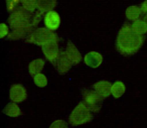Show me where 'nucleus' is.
Wrapping results in <instances>:
<instances>
[{"label":"nucleus","instance_id":"21","mask_svg":"<svg viewBox=\"0 0 147 128\" xmlns=\"http://www.w3.org/2000/svg\"><path fill=\"white\" fill-rule=\"evenodd\" d=\"M33 82H34V84L37 86V87L39 88H43L45 87V86L47 85V77H45L43 74L39 73L37 74V75H35L34 77H33Z\"/></svg>","mask_w":147,"mask_h":128},{"label":"nucleus","instance_id":"6","mask_svg":"<svg viewBox=\"0 0 147 128\" xmlns=\"http://www.w3.org/2000/svg\"><path fill=\"white\" fill-rule=\"evenodd\" d=\"M41 51H42L45 59L49 62H51L53 65L55 64L57 60L59 57V54H61L57 41H53V43H49L47 45H43V47H41Z\"/></svg>","mask_w":147,"mask_h":128},{"label":"nucleus","instance_id":"26","mask_svg":"<svg viewBox=\"0 0 147 128\" xmlns=\"http://www.w3.org/2000/svg\"><path fill=\"white\" fill-rule=\"evenodd\" d=\"M140 8H141V10H142L143 14H147V0H145V1H143V2L141 3Z\"/></svg>","mask_w":147,"mask_h":128},{"label":"nucleus","instance_id":"23","mask_svg":"<svg viewBox=\"0 0 147 128\" xmlns=\"http://www.w3.org/2000/svg\"><path fill=\"white\" fill-rule=\"evenodd\" d=\"M42 16H45V14H43V13H41L40 11L36 10L34 12V14H33V16H32V25L35 27V28H36L37 24L40 22Z\"/></svg>","mask_w":147,"mask_h":128},{"label":"nucleus","instance_id":"15","mask_svg":"<svg viewBox=\"0 0 147 128\" xmlns=\"http://www.w3.org/2000/svg\"><path fill=\"white\" fill-rule=\"evenodd\" d=\"M45 62L43 61L42 59L33 60L32 62H30V64H29V66H28L29 75L34 77L35 75L39 74L42 71L43 68H45Z\"/></svg>","mask_w":147,"mask_h":128},{"label":"nucleus","instance_id":"10","mask_svg":"<svg viewBox=\"0 0 147 128\" xmlns=\"http://www.w3.org/2000/svg\"><path fill=\"white\" fill-rule=\"evenodd\" d=\"M65 55L69 59V61L71 62L73 66H76L79 65L82 61V55L81 53L79 51V49L76 47V45H74L71 41H67V49H65Z\"/></svg>","mask_w":147,"mask_h":128},{"label":"nucleus","instance_id":"5","mask_svg":"<svg viewBox=\"0 0 147 128\" xmlns=\"http://www.w3.org/2000/svg\"><path fill=\"white\" fill-rule=\"evenodd\" d=\"M82 96L83 102L91 112L98 113L100 111L103 105V98L95 90H89L84 88L82 89Z\"/></svg>","mask_w":147,"mask_h":128},{"label":"nucleus","instance_id":"18","mask_svg":"<svg viewBox=\"0 0 147 128\" xmlns=\"http://www.w3.org/2000/svg\"><path fill=\"white\" fill-rule=\"evenodd\" d=\"M131 28L135 33L139 35H144L147 33V24L143 19H137L133 21L131 24Z\"/></svg>","mask_w":147,"mask_h":128},{"label":"nucleus","instance_id":"8","mask_svg":"<svg viewBox=\"0 0 147 128\" xmlns=\"http://www.w3.org/2000/svg\"><path fill=\"white\" fill-rule=\"evenodd\" d=\"M43 22H45V25L47 28L55 31L61 25V17H59V14L57 11L51 10L45 14Z\"/></svg>","mask_w":147,"mask_h":128},{"label":"nucleus","instance_id":"14","mask_svg":"<svg viewBox=\"0 0 147 128\" xmlns=\"http://www.w3.org/2000/svg\"><path fill=\"white\" fill-rule=\"evenodd\" d=\"M57 6V0H37V10L45 14Z\"/></svg>","mask_w":147,"mask_h":128},{"label":"nucleus","instance_id":"12","mask_svg":"<svg viewBox=\"0 0 147 128\" xmlns=\"http://www.w3.org/2000/svg\"><path fill=\"white\" fill-rule=\"evenodd\" d=\"M84 62L90 68L96 69L101 66L103 62V57L101 54L97 53V51H90L84 57Z\"/></svg>","mask_w":147,"mask_h":128},{"label":"nucleus","instance_id":"3","mask_svg":"<svg viewBox=\"0 0 147 128\" xmlns=\"http://www.w3.org/2000/svg\"><path fill=\"white\" fill-rule=\"evenodd\" d=\"M59 41H61L59 35L47 27H36L32 31V33L25 39L26 43H33V45H39V47H43L49 43Z\"/></svg>","mask_w":147,"mask_h":128},{"label":"nucleus","instance_id":"13","mask_svg":"<svg viewBox=\"0 0 147 128\" xmlns=\"http://www.w3.org/2000/svg\"><path fill=\"white\" fill-rule=\"evenodd\" d=\"M35 29V27L31 26L28 28H22V29H15L12 30L10 33L8 35L7 39L9 41H17V39H26L29 35L32 33V31Z\"/></svg>","mask_w":147,"mask_h":128},{"label":"nucleus","instance_id":"16","mask_svg":"<svg viewBox=\"0 0 147 128\" xmlns=\"http://www.w3.org/2000/svg\"><path fill=\"white\" fill-rule=\"evenodd\" d=\"M141 13H142V10H141L140 6H137V5H131V6L127 7L126 11H125L126 18L130 21H135L139 19Z\"/></svg>","mask_w":147,"mask_h":128},{"label":"nucleus","instance_id":"1","mask_svg":"<svg viewBox=\"0 0 147 128\" xmlns=\"http://www.w3.org/2000/svg\"><path fill=\"white\" fill-rule=\"evenodd\" d=\"M144 37L135 33L131 24L124 23L116 39V49L123 56H132L141 49Z\"/></svg>","mask_w":147,"mask_h":128},{"label":"nucleus","instance_id":"19","mask_svg":"<svg viewBox=\"0 0 147 128\" xmlns=\"http://www.w3.org/2000/svg\"><path fill=\"white\" fill-rule=\"evenodd\" d=\"M125 90H126V87H125L124 83L121 81H116L114 84L112 85V95L114 98L118 99L120 98L123 94L125 93Z\"/></svg>","mask_w":147,"mask_h":128},{"label":"nucleus","instance_id":"9","mask_svg":"<svg viewBox=\"0 0 147 128\" xmlns=\"http://www.w3.org/2000/svg\"><path fill=\"white\" fill-rule=\"evenodd\" d=\"M53 66L55 67V69H57V73H59V75H65V74H67V72L71 70L73 64L69 61V58L67 57L65 51H61L59 59L57 60V62H55V64Z\"/></svg>","mask_w":147,"mask_h":128},{"label":"nucleus","instance_id":"17","mask_svg":"<svg viewBox=\"0 0 147 128\" xmlns=\"http://www.w3.org/2000/svg\"><path fill=\"white\" fill-rule=\"evenodd\" d=\"M3 113L7 116H10V117H18V116H20L22 114L20 108L14 102H11V103L7 104L4 109H3Z\"/></svg>","mask_w":147,"mask_h":128},{"label":"nucleus","instance_id":"25","mask_svg":"<svg viewBox=\"0 0 147 128\" xmlns=\"http://www.w3.org/2000/svg\"><path fill=\"white\" fill-rule=\"evenodd\" d=\"M49 128H67V123L63 120H55L51 123Z\"/></svg>","mask_w":147,"mask_h":128},{"label":"nucleus","instance_id":"27","mask_svg":"<svg viewBox=\"0 0 147 128\" xmlns=\"http://www.w3.org/2000/svg\"><path fill=\"white\" fill-rule=\"evenodd\" d=\"M143 20H144L145 23L147 24V14H144V16H143Z\"/></svg>","mask_w":147,"mask_h":128},{"label":"nucleus","instance_id":"7","mask_svg":"<svg viewBox=\"0 0 147 128\" xmlns=\"http://www.w3.org/2000/svg\"><path fill=\"white\" fill-rule=\"evenodd\" d=\"M9 98L14 103H20L23 102L27 98L26 89L21 84H15L12 85L9 91Z\"/></svg>","mask_w":147,"mask_h":128},{"label":"nucleus","instance_id":"20","mask_svg":"<svg viewBox=\"0 0 147 128\" xmlns=\"http://www.w3.org/2000/svg\"><path fill=\"white\" fill-rule=\"evenodd\" d=\"M20 4L25 10L32 14L37 10V0H20Z\"/></svg>","mask_w":147,"mask_h":128},{"label":"nucleus","instance_id":"2","mask_svg":"<svg viewBox=\"0 0 147 128\" xmlns=\"http://www.w3.org/2000/svg\"><path fill=\"white\" fill-rule=\"evenodd\" d=\"M32 13L25 10L22 6H19L17 9H15L9 17L7 18V22L9 24L12 30L15 29H22L28 28V27L33 26L32 25ZM34 27V26H33Z\"/></svg>","mask_w":147,"mask_h":128},{"label":"nucleus","instance_id":"24","mask_svg":"<svg viewBox=\"0 0 147 128\" xmlns=\"http://www.w3.org/2000/svg\"><path fill=\"white\" fill-rule=\"evenodd\" d=\"M9 27L5 23H1L0 24V37L1 39H4L5 37H8L9 35Z\"/></svg>","mask_w":147,"mask_h":128},{"label":"nucleus","instance_id":"4","mask_svg":"<svg viewBox=\"0 0 147 128\" xmlns=\"http://www.w3.org/2000/svg\"><path fill=\"white\" fill-rule=\"evenodd\" d=\"M93 119V114L88 109L84 102H80L76 108L71 111V115L69 117V122L71 125L73 126H78L81 124L88 123V122L92 121Z\"/></svg>","mask_w":147,"mask_h":128},{"label":"nucleus","instance_id":"11","mask_svg":"<svg viewBox=\"0 0 147 128\" xmlns=\"http://www.w3.org/2000/svg\"><path fill=\"white\" fill-rule=\"evenodd\" d=\"M112 85L109 81H99L93 85V89L103 98L106 99L112 94Z\"/></svg>","mask_w":147,"mask_h":128},{"label":"nucleus","instance_id":"22","mask_svg":"<svg viewBox=\"0 0 147 128\" xmlns=\"http://www.w3.org/2000/svg\"><path fill=\"white\" fill-rule=\"evenodd\" d=\"M6 2V9L8 12H13L17 9L20 4V0H5Z\"/></svg>","mask_w":147,"mask_h":128}]
</instances>
